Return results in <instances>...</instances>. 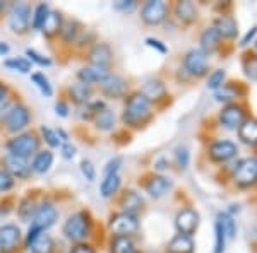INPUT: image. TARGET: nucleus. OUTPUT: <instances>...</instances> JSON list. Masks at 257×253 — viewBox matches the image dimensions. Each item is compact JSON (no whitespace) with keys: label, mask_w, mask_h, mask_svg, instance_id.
I'll list each match as a JSON object with an SVG mask.
<instances>
[{"label":"nucleus","mask_w":257,"mask_h":253,"mask_svg":"<svg viewBox=\"0 0 257 253\" xmlns=\"http://www.w3.org/2000/svg\"><path fill=\"white\" fill-rule=\"evenodd\" d=\"M151 117V103L141 93L131 94L125 99V108H123L122 122L128 127H139Z\"/></svg>","instance_id":"1"},{"label":"nucleus","mask_w":257,"mask_h":253,"mask_svg":"<svg viewBox=\"0 0 257 253\" xmlns=\"http://www.w3.org/2000/svg\"><path fill=\"white\" fill-rule=\"evenodd\" d=\"M91 231H93V219L86 210L70 214L64 224L65 238L74 243H84L91 236Z\"/></svg>","instance_id":"2"},{"label":"nucleus","mask_w":257,"mask_h":253,"mask_svg":"<svg viewBox=\"0 0 257 253\" xmlns=\"http://www.w3.org/2000/svg\"><path fill=\"white\" fill-rule=\"evenodd\" d=\"M40 144L41 139L36 132H23V134H18L7 140L6 149L7 154L30 159L31 156H35L40 151Z\"/></svg>","instance_id":"3"},{"label":"nucleus","mask_w":257,"mask_h":253,"mask_svg":"<svg viewBox=\"0 0 257 253\" xmlns=\"http://www.w3.org/2000/svg\"><path fill=\"white\" fill-rule=\"evenodd\" d=\"M31 123V113L26 105L23 103H16L9 108L7 115L4 117L2 125L9 134H23V130Z\"/></svg>","instance_id":"4"},{"label":"nucleus","mask_w":257,"mask_h":253,"mask_svg":"<svg viewBox=\"0 0 257 253\" xmlns=\"http://www.w3.org/2000/svg\"><path fill=\"white\" fill-rule=\"evenodd\" d=\"M31 6L26 2H16L9 11V26L16 35H26L31 28Z\"/></svg>","instance_id":"5"},{"label":"nucleus","mask_w":257,"mask_h":253,"mask_svg":"<svg viewBox=\"0 0 257 253\" xmlns=\"http://www.w3.org/2000/svg\"><path fill=\"white\" fill-rule=\"evenodd\" d=\"M108 229L115 236H127V238H131L132 234H136L139 231V221L132 214L117 212L110 217Z\"/></svg>","instance_id":"6"},{"label":"nucleus","mask_w":257,"mask_h":253,"mask_svg":"<svg viewBox=\"0 0 257 253\" xmlns=\"http://www.w3.org/2000/svg\"><path fill=\"white\" fill-rule=\"evenodd\" d=\"M184 67L185 70L194 77H202L206 76L209 69V59L208 53L204 52L202 48H194L185 55L184 59Z\"/></svg>","instance_id":"7"},{"label":"nucleus","mask_w":257,"mask_h":253,"mask_svg":"<svg viewBox=\"0 0 257 253\" xmlns=\"http://www.w3.org/2000/svg\"><path fill=\"white\" fill-rule=\"evenodd\" d=\"M59 219V210L52 202H43L36 207V212L31 219V227H36L40 231H47Z\"/></svg>","instance_id":"8"},{"label":"nucleus","mask_w":257,"mask_h":253,"mask_svg":"<svg viewBox=\"0 0 257 253\" xmlns=\"http://www.w3.org/2000/svg\"><path fill=\"white\" fill-rule=\"evenodd\" d=\"M233 180L238 186H250L257 181V159L255 157H247L242 159L235 168Z\"/></svg>","instance_id":"9"},{"label":"nucleus","mask_w":257,"mask_h":253,"mask_svg":"<svg viewBox=\"0 0 257 253\" xmlns=\"http://www.w3.org/2000/svg\"><path fill=\"white\" fill-rule=\"evenodd\" d=\"M2 166L14 180L16 178L26 180V178H30V175L33 173L30 159H24V157H19V156L6 154L2 157Z\"/></svg>","instance_id":"10"},{"label":"nucleus","mask_w":257,"mask_h":253,"mask_svg":"<svg viewBox=\"0 0 257 253\" xmlns=\"http://www.w3.org/2000/svg\"><path fill=\"white\" fill-rule=\"evenodd\" d=\"M167 14H168V6L163 0H149V2L143 6V9H141V19L146 24H151V26L163 23Z\"/></svg>","instance_id":"11"},{"label":"nucleus","mask_w":257,"mask_h":253,"mask_svg":"<svg viewBox=\"0 0 257 253\" xmlns=\"http://www.w3.org/2000/svg\"><path fill=\"white\" fill-rule=\"evenodd\" d=\"M23 234L16 224L0 226V253H14L19 248Z\"/></svg>","instance_id":"12"},{"label":"nucleus","mask_w":257,"mask_h":253,"mask_svg":"<svg viewBox=\"0 0 257 253\" xmlns=\"http://www.w3.org/2000/svg\"><path fill=\"white\" fill-rule=\"evenodd\" d=\"M88 60L91 65L101 69H110L113 62V52H111L108 43H94L88 53Z\"/></svg>","instance_id":"13"},{"label":"nucleus","mask_w":257,"mask_h":253,"mask_svg":"<svg viewBox=\"0 0 257 253\" xmlns=\"http://www.w3.org/2000/svg\"><path fill=\"white\" fill-rule=\"evenodd\" d=\"M175 226L178 229V234L184 236H192L197 231L199 226V214L192 209H182L177 214Z\"/></svg>","instance_id":"14"},{"label":"nucleus","mask_w":257,"mask_h":253,"mask_svg":"<svg viewBox=\"0 0 257 253\" xmlns=\"http://www.w3.org/2000/svg\"><path fill=\"white\" fill-rule=\"evenodd\" d=\"M99 91H101L103 96L110 98V99H118L125 94L127 91V81L120 76H115V74H110L105 81L99 84Z\"/></svg>","instance_id":"15"},{"label":"nucleus","mask_w":257,"mask_h":253,"mask_svg":"<svg viewBox=\"0 0 257 253\" xmlns=\"http://www.w3.org/2000/svg\"><path fill=\"white\" fill-rule=\"evenodd\" d=\"M235 156H237V146L230 140H218V142L211 144L209 147V157L218 163L230 161Z\"/></svg>","instance_id":"16"},{"label":"nucleus","mask_w":257,"mask_h":253,"mask_svg":"<svg viewBox=\"0 0 257 253\" xmlns=\"http://www.w3.org/2000/svg\"><path fill=\"white\" fill-rule=\"evenodd\" d=\"M219 122L226 128H237L245 122V111L237 105H228L219 113Z\"/></svg>","instance_id":"17"},{"label":"nucleus","mask_w":257,"mask_h":253,"mask_svg":"<svg viewBox=\"0 0 257 253\" xmlns=\"http://www.w3.org/2000/svg\"><path fill=\"white\" fill-rule=\"evenodd\" d=\"M110 76V69H101V67H94V65H88L84 69H79L77 72V79L79 82L86 86H93V84H101L106 77Z\"/></svg>","instance_id":"18"},{"label":"nucleus","mask_w":257,"mask_h":253,"mask_svg":"<svg viewBox=\"0 0 257 253\" xmlns=\"http://www.w3.org/2000/svg\"><path fill=\"white\" fill-rule=\"evenodd\" d=\"M118 204L122 207V212L136 215L139 210H143L144 200L138 192H134V190H125V192L122 193V197H120Z\"/></svg>","instance_id":"19"},{"label":"nucleus","mask_w":257,"mask_h":253,"mask_svg":"<svg viewBox=\"0 0 257 253\" xmlns=\"http://www.w3.org/2000/svg\"><path fill=\"white\" fill-rule=\"evenodd\" d=\"M93 96V88L86 86L82 82H76V84H70L67 89V98L72 103H76L77 106H84L91 101Z\"/></svg>","instance_id":"20"},{"label":"nucleus","mask_w":257,"mask_h":253,"mask_svg":"<svg viewBox=\"0 0 257 253\" xmlns=\"http://www.w3.org/2000/svg\"><path fill=\"white\" fill-rule=\"evenodd\" d=\"M62 26H64V18H62L60 12L59 11H50L40 31L43 33L47 38H55V36L60 35Z\"/></svg>","instance_id":"21"},{"label":"nucleus","mask_w":257,"mask_h":253,"mask_svg":"<svg viewBox=\"0 0 257 253\" xmlns=\"http://www.w3.org/2000/svg\"><path fill=\"white\" fill-rule=\"evenodd\" d=\"M26 248L31 253H53L55 251V241L47 231H41L31 243L26 244Z\"/></svg>","instance_id":"22"},{"label":"nucleus","mask_w":257,"mask_h":253,"mask_svg":"<svg viewBox=\"0 0 257 253\" xmlns=\"http://www.w3.org/2000/svg\"><path fill=\"white\" fill-rule=\"evenodd\" d=\"M139 93L143 94L149 103H153V101H160V99L165 98V94H167V88H165V84L161 81L151 79V81L144 82V86L141 88Z\"/></svg>","instance_id":"23"},{"label":"nucleus","mask_w":257,"mask_h":253,"mask_svg":"<svg viewBox=\"0 0 257 253\" xmlns=\"http://www.w3.org/2000/svg\"><path fill=\"white\" fill-rule=\"evenodd\" d=\"M53 164V152L52 151H38L33 157L31 163V171L36 173V175H45V173L50 171Z\"/></svg>","instance_id":"24"},{"label":"nucleus","mask_w":257,"mask_h":253,"mask_svg":"<svg viewBox=\"0 0 257 253\" xmlns=\"http://www.w3.org/2000/svg\"><path fill=\"white\" fill-rule=\"evenodd\" d=\"M172 188V181L168 180V178H165V176H151L148 180V183H146V192L151 195V197H155V198H160V197H163L165 193L168 192V190Z\"/></svg>","instance_id":"25"},{"label":"nucleus","mask_w":257,"mask_h":253,"mask_svg":"<svg viewBox=\"0 0 257 253\" xmlns=\"http://www.w3.org/2000/svg\"><path fill=\"white\" fill-rule=\"evenodd\" d=\"M194 248H196V244L190 236L177 234L167 244V253H192Z\"/></svg>","instance_id":"26"},{"label":"nucleus","mask_w":257,"mask_h":253,"mask_svg":"<svg viewBox=\"0 0 257 253\" xmlns=\"http://www.w3.org/2000/svg\"><path fill=\"white\" fill-rule=\"evenodd\" d=\"M91 122L94 123V127H96L98 130H103V132L111 130V128L115 127V113L108 106H105L103 110H99L98 113H94Z\"/></svg>","instance_id":"27"},{"label":"nucleus","mask_w":257,"mask_h":253,"mask_svg":"<svg viewBox=\"0 0 257 253\" xmlns=\"http://www.w3.org/2000/svg\"><path fill=\"white\" fill-rule=\"evenodd\" d=\"M120 185H122V180H120L118 173H113V175H108V176H103L101 185H99V193H101L103 198H110L120 190Z\"/></svg>","instance_id":"28"},{"label":"nucleus","mask_w":257,"mask_h":253,"mask_svg":"<svg viewBox=\"0 0 257 253\" xmlns=\"http://www.w3.org/2000/svg\"><path fill=\"white\" fill-rule=\"evenodd\" d=\"M214 30L219 33L221 38H233L238 33L237 23H235V19L231 18V16H221V18L216 21V24H214Z\"/></svg>","instance_id":"29"},{"label":"nucleus","mask_w":257,"mask_h":253,"mask_svg":"<svg viewBox=\"0 0 257 253\" xmlns=\"http://www.w3.org/2000/svg\"><path fill=\"white\" fill-rule=\"evenodd\" d=\"M81 30H82V26H81L79 21H76V19L67 21V23H64V26H62L60 40L64 41L65 45H74V41H76V38L79 36Z\"/></svg>","instance_id":"30"},{"label":"nucleus","mask_w":257,"mask_h":253,"mask_svg":"<svg viewBox=\"0 0 257 253\" xmlns=\"http://www.w3.org/2000/svg\"><path fill=\"white\" fill-rule=\"evenodd\" d=\"M238 135L243 142L255 146L257 144V120H245L242 125L238 127Z\"/></svg>","instance_id":"31"},{"label":"nucleus","mask_w":257,"mask_h":253,"mask_svg":"<svg viewBox=\"0 0 257 253\" xmlns=\"http://www.w3.org/2000/svg\"><path fill=\"white\" fill-rule=\"evenodd\" d=\"M219 41H221V36H219V33L216 30H214V26L204 30V33L201 35V47L206 53L214 52V50L218 48Z\"/></svg>","instance_id":"32"},{"label":"nucleus","mask_w":257,"mask_h":253,"mask_svg":"<svg viewBox=\"0 0 257 253\" xmlns=\"http://www.w3.org/2000/svg\"><path fill=\"white\" fill-rule=\"evenodd\" d=\"M175 14L177 18L182 21V23H192L194 19L197 18V11L196 6L189 0H184V2H178L175 6Z\"/></svg>","instance_id":"33"},{"label":"nucleus","mask_w":257,"mask_h":253,"mask_svg":"<svg viewBox=\"0 0 257 253\" xmlns=\"http://www.w3.org/2000/svg\"><path fill=\"white\" fill-rule=\"evenodd\" d=\"M36 207H38V204H36L35 198L24 197L18 205V215L23 219L24 222H30L33 219V215H35V212H36Z\"/></svg>","instance_id":"34"},{"label":"nucleus","mask_w":257,"mask_h":253,"mask_svg":"<svg viewBox=\"0 0 257 253\" xmlns=\"http://www.w3.org/2000/svg\"><path fill=\"white\" fill-rule=\"evenodd\" d=\"M111 253H134V243L127 236H113L110 243Z\"/></svg>","instance_id":"35"},{"label":"nucleus","mask_w":257,"mask_h":253,"mask_svg":"<svg viewBox=\"0 0 257 253\" xmlns=\"http://www.w3.org/2000/svg\"><path fill=\"white\" fill-rule=\"evenodd\" d=\"M48 12H50V7H48V4H45V2H41L35 7L33 16H31V28L33 30H41V26H43Z\"/></svg>","instance_id":"36"},{"label":"nucleus","mask_w":257,"mask_h":253,"mask_svg":"<svg viewBox=\"0 0 257 253\" xmlns=\"http://www.w3.org/2000/svg\"><path fill=\"white\" fill-rule=\"evenodd\" d=\"M4 65H6L7 69H11V70H18V72H21V74L31 72V67H33L31 62L28 59H24V57H16V59L6 60V62H4Z\"/></svg>","instance_id":"37"},{"label":"nucleus","mask_w":257,"mask_h":253,"mask_svg":"<svg viewBox=\"0 0 257 253\" xmlns=\"http://www.w3.org/2000/svg\"><path fill=\"white\" fill-rule=\"evenodd\" d=\"M31 81L35 82L36 86H38V89L41 91V94H45L47 98H50L53 94V88H52V84H50L48 77H45V74H41V72L31 74Z\"/></svg>","instance_id":"38"},{"label":"nucleus","mask_w":257,"mask_h":253,"mask_svg":"<svg viewBox=\"0 0 257 253\" xmlns=\"http://www.w3.org/2000/svg\"><path fill=\"white\" fill-rule=\"evenodd\" d=\"M218 222H219V226L223 227V231H225L226 238H233L235 233H237V226H235L233 219H231L228 214H219Z\"/></svg>","instance_id":"39"},{"label":"nucleus","mask_w":257,"mask_h":253,"mask_svg":"<svg viewBox=\"0 0 257 253\" xmlns=\"http://www.w3.org/2000/svg\"><path fill=\"white\" fill-rule=\"evenodd\" d=\"M40 134H41V137H43V140L48 144L50 147H60V146H62L59 135H57V132H55V130H52V128L41 127V128H40Z\"/></svg>","instance_id":"40"},{"label":"nucleus","mask_w":257,"mask_h":253,"mask_svg":"<svg viewBox=\"0 0 257 253\" xmlns=\"http://www.w3.org/2000/svg\"><path fill=\"white\" fill-rule=\"evenodd\" d=\"M26 57H30V60L31 64H38L40 67H48V65H52V60L48 59V57H43L41 53H38L36 50H33V48H28L26 50Z\"/></svg>","instance_id":"41"},{"label":"nucleus","mask_w":257,"mask_h":253,"mask_svg":"<svg viewBox=\"0 0 257 253\" xmlns=\"http://www.w3.org/2000/svg\"><path fill=\"white\" fill-rule=\"evenodd\" d=\"M223 81H225V70L223 69L214 70L208 79V88L213 91H218L223 86Z\"/></svg>","instance_id":"42"},{"label":"nucleus","mask_w":257,"mask_h":253,"mask_svg":"<svg viewBox=\"0 0 257 253\" xmlns=\"http://www.w3.org/2000/svg\"><path fill=\"white\" fill-rule=\"evenodd\" d=\"M91 43H94V33L82 28L79 36H77L76 41H74V45H76V47H79V48H84V47H89Z\"/></svg>","instance_id":"43"},{"label":"nucleus","mask_w":257,"mask_h":253,"mask_svg":"<svg viewBox=\"0 0 257 253\" xmlns=\"http://www.w3.org/2000/svg\"><path fill=\"white\" fill-rule=\"evenodd\" d=\"M14 185H16V180H14V178H12L4 168L0 169V193L9 192V190L14 188Z\"/></svg>","instance_id":"44"},{"label":"nucleus","mask_w":257,"mask_h":253,"mask_svg":"<svg viewBox=\"0 0 257 253\" xmlns=\"http://www.w3.org/2000/svg\"><path fill=\"white\" fill-rule=\"evenodd\" d=\"M214 233H216V246H214V253H223L225 251V244H226V234H225V231H223V227L219 226L218 221L214 224Z\"/></svg>","instance_id":"45"},{"label":"nucleus","mask_w":257,"mask_h":253,"mask_svg":"<svg viewBox=\"0 0 257 253\" xmlns=\"http://www.w3.org/2000/svg\"><path fill=\"white\" fill-rule=\"evenodd\" d=\"M81 173H82V176H84L88 181H94V180H96V168H94L93 163L88 161V159H82L81 161Z\"/></svg>","instance_id":"46"},{"label":"nucleus","mask_w":257,"mask_h":253,"mask_svg":"<svg viewBox=\"0 0 257 253\" xmlns=\"http://www.w3.org/2000/svg\"><path fill=\"white\" fill-rule=\"evenodd\" d=\"M243 69H245L247 77L257 81V57L255 55H250L245 62H243Z\"/></svg>","instance_id":"47"},{"label":"nucleus","mask_w":257,"mask_h":253,"mask_svg":"<svg viewBox=\"0 0 257 253\" xmlns=\"http://www.w3.org/2000/svg\"><path fill=\"white\" fill-rule=\"evenodd\" d=\"M120 166H122V157H113V159L108 161L105 168H103V176H108V175H113V173H118Z\"/></svg>","instance_id":"48"},{"label":"nucleus","mask_w":257,"mask_h":253,"mask_svg":"<svg viewBox=\"0 0 257 253\" xmlns=\"http://www.w3.org/2000/svg\"><path fill=\"white\" fill-rule=\"evenodd\" d=\"M235 98V91L228 86H221L218 91H216V99L218 101H230V99Z\"/></svg>","instance_id":"49"},{"label":"nucleus","mask_w":257,"mask_h":253,"mask_svg":"<svg viewBox=\"0 0 257 253\" xmlns=\"http://www.w3.org/2000/svg\"><path fill=\"white\" fill-rule=\"evenodd\" d=\"M177 163L182 169H185L189 166V151L185 147H180L177 151Z\"/></svg>","instance_id":"50"},{"label":"nucleus","mask_w":257,"mask_h":253,"mask_svg":"<svg viewBox=\"0 0 257 253\" xmlns=\"http://www.w3.org/2000/svg\"><path fill=\"white\" fill-rule=\"evenodd\" d=\"M60 152H62V157H64V159H74L77 149L74 147L70 142H67V144H62L60 146Z\"/></svg>","instance_id":"51"},{"label":"nucleus","mask_w":257,"mask_h":253,"mask_svg":"<svg viewBox=\"0 0 257 253\" xmlns=\"http://www.w3.org/2000/svg\"><path fill=\"white\" fill-rule=\"evenodd\" d=\"M69 253H96V250L89 243H76L69 250Z\"/></svg>","instance_id":"52"},{"label":"nucleus","mask_w":257,"mask_h":253,"mask_svg":"<svg viewBox=\"0 0 257 253\" xmlns=\"http://www.w3.org/2000/svg\"><path fill=\"white\" fill-rule=\"evenodd\" d=\"M69 111H70V108H69V103L67 101L60 99V101L55 103V113L59 115V117H62V118L69 117Z\"/></svg>","instance_id":"53"},{"label":"nucleus","mask_w":257,"mask_h":253,"mask_svg":"<svg viewBox=\"0 0 257 253\" xmlns=\"http://www.w3.org/2000/svg\"><path fill=\"white\" fill-rule=\"evenodd\" d=\"M7 98H9V88H7V84L0 82V111H2V108H4V110H6V108H9Z\"/></svg>","instance_id":"54"},{"label":"nucleus","mask_w":257,"mask_h":253,"mask_svg":"<svg viewBox=\"0 0 257 253\" xmlns=\"http://www.w3.org/2000/svg\"><path fill=\"white\" fill-rule=\"evenodd\" d=\"M134 6H136L134 0H118V2L113 4V9L122 11V12H128V11L134 9Z\"/></svg>","instance_id":"55"},{"label":"nucleus","mask_w":257,"mask_h":253,"mask_svg":"<svg viewBox=\"0 0 257 253\" xmlns=\"http://www.w3.org/2000/svg\"><path fill=\"white\" fill-rule=\"evenodd\" d=\"M146 45H148V47H151V48H156L160 53H167V47H165V45L161 43V41L155 40V38H148L146 40Z\"/></svg>","instance_id":"56"},{"label":"nucleus","mask_w":257,"mask_h":253,"mask_svg":"<svg viewBox=\"0 0 257 253\" xmlns=\"http://www.w3.org/2000/svg\"><path fill=\"white\" fill-rule=\"evenodd\" d=\"M255 35H257V26H254L250 31L247 33L245 36H243V40H242V43H240V45H242V47H247V45H248V41H252V40H254V36H255Z\"/></svg>","instance_id":"57"},{"label":"nucleus","mask_w":257,"mask_h":253,"mask_svg":"<svg viewBox=\"0 0 257 253\" xmlns=\"http://www.w3.org/2000/svg\"><path fill=\"white\" fill-rule=\"evenodd\" d=\"M57 135H59V139H60V142L62 144H67L69 142V134L64 130V128H57Z\"/></svg>","instance_id":"58"},{"label":"nucleus","mask_w":257,"mask_h":253,"mask_svg":"<svg viewBox=\"0 0 257 253\" xmlns=\"http://www.w3.org/2000/svg\"><path fill=\"white\" fill-rule=\"evenodd\" d=\"M11 52V47L7 43H4V41H0V55H7V53Z\"/></svg>","instance_id":"59"},{"label":"nucleus","mask_w":257,"mask_h":253,"mask_svg":"<svg viewBox=\"0 0 257 253\" xmlns=\"http://www.w3.org/2000/svg\"><path fill=\"white\" fill-rule=\"evenodd\" d=\"M167 164H168V163H167L165 159H160L158 163H156V168H158V169H167V168H168Z\"/></svg>","instance_id":"60"},{"label":"nucleus","mask_w":257,"mask_h":253,"mask_svg":"<svg viewBox=\"0 0 257 253\" xmlns=\"http://www.w3.org/2000/svg\"><path fill=\"white\" fill-rule=\"evenodd\" d=\"M4 9H6V2H2V0H0V12H2Z\"/></svg>","instance_id":"61"},{"label":"nucleus","mask_w":257,"mask_h":253,"mask_svg":"<svg viewBox=\"0 0 257 253\" xmlns=\"http://www.w3.org/2000/svg\"><path fill=\"white\" fill-rule=\"evenodd\" d=\"M134 253H138V251H134Z\"/></svg>","instance_id":"62"},{"label":"nucleus","mask_w":257,"mask_h":253,"mask_svg":"<svg viewBox=\"0 0 257 253\" xmlns=\"http://www.w3.org/2000/svg\"><path fill=\"white\" fill-rule=\"evenodd\" d=\"M255 47H257V43H255Z\"/></svg>","instance_id":"63"}]
</instances>
